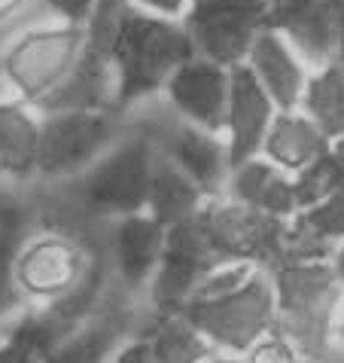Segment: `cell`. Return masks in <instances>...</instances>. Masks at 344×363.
<instances>
[{
    "instance_id": "obj_29",
    "label": "cell",
    "mask_w": 344,
    "mask_h": 363,
    "mask_svg": "<svg viewBox=\"0 0 344 363\" xmlns=\"http://www.w3.org/2000/svg\"><path fill=\"white\" fill-rule=\"evenodd\" d=\"M37 16H43L40 0H0V40Z\"/></svg>"
},
{
    "instance_id": "obj_8",
    "label": "cell",
    "mask_w": 344,
    "mask_h": 363,
    "mask_svg": "<svg viewBox=\"0 0 344 363\" xmlns=\"http://www.w3.org/2000/svg\"><path fill=\"white\" fill-rule=\"evenodd\" d=\"M198 223L219 263H250L265 272L277 263L283 232H287L283 220H275L226 196L207 199Z\"/></svg>"
},
{
    "instance_id": "obj_34",
    "label": "cell",
    "mask_w": 344,
    "mask_h": 363,
    "mask_svg": "<svg viewBox=\"0 0 344 363\" xmlns=\"http://www.w3.org/2000/svg\"><path fill=\"white\" fill-rule=\"evenodd\" d=\"M205 363H244V357H235V354H219V351H214Z\"/></svg>"
},
{
    "instance_id": "obj_5",
    "label": "cell",
    "mask_w": 344,
    "mask_h": 363,
    "mask_svg": "<svg viewBox=\"0 0 344 363\" xmlns=\"http://www.w3.org/2000/svg\"><path fill=\"white\" fill-rule=\"evenodd\" d=\"M98 275L92 250L58 226H28L13 259V287L25 308L62 306Z\"/></svg>"
},
{
    "instance_id": "obj_12",
    "label": "cell",
    "mask_w": 344,
    "mask_h": 363,
    "mask_svg": "<svg viewBox=\"0 0 344 363\" xmlns=\"http://www.w3.org/2000/svg\"><path fill=\"white\" fill-rule=\"evenodd\" d=\"M265 28L287 40L311 70L338 58L336 0H265Z\"/></svg>"
},
{
    "instance_id": "obj_28",
    "label": "cell",
    "mask_w": 344,
    "mask_h": 363,
    "mask_svg": "<svg viewBox=\"0 0 344 363\" xmlns=\"http://www.w3.org/2000/svg\"><path fill=\"white\" fill-rule=\"evenodd\" d=\"M95 4L98 0H40V13L49 18H58V22L86 28Z\"/></svg>"
},
{
    "instance_id": "obj_24",
    "label": "cell",
    "mask_w": 344,
    "mask_h": 363,
    "mask_svg": "<svg viewBox=\"0 0 344 363\" xmlns=\"http://www.w3.org/2000/svg\"><path fill=\"white\" fill-rule=\"evenodd\" d=\"M341 186H344V165L338 162V156L332 153V147L320 159H314L308 168H302L299 174H292V189H296L299 211L320 205L323 199L338 193Z\"/></svg>"
},
{
    "instance_id": "obj_1",
    "label": "cell",
    "mask_w": 344,
    "mask_h": 363,
    "mask_svg": "<svg viewBox=\"0 0 344 363\" xmlns=\"http://www.w3.org/2000/svg\"><path fill=\"white\" fill-rule=\"evenodd\" d=\"M192 55L195 49H192L183 22L147 16L131 6L110 49V65H113L116 79L113 110L125 119L134 107L159 98L174 70Z\"/></svg>"
},
{
    "instance_id": "obj_32",
    "label": "cell",
    "mask_w": 344,
    "mask_h": 363,
    "mask_svg": "<svg viewBox=\"0 0 344 363\" xmlns=\"http://www.w3.org/2000/svg\"><path fill=\"white\" fill-rule=\"evenodd\" d=\"M336 25H338V58L344 65V0H336Z\"/></svg>"
},
{
    "instance_id": "obj_10",
    "label": "cell",
    "mask_w": 344,
    "mask_h": 363,
    "mask_svg": "<svg viewBox=\"0 0 344 363\" xmlns=\"http://www.w3.org/2000/svg\"><path fill=\"white\" fill-rule=\"evenodd\" d=\"M217 263L219 259L210 250L198 217L186 220L180 226H171L165 232V250H161L153 284L147 290L149 306H153L156 315H171V311L183 308L198 290L201 278Z\"/></svg>"
},
{
    "instance_id": "obj_13",
    "label": "cell",
    "mask_w": 344,
    "mask_h": 363,
    "mask_svg": "<svg viewBox=\"0 0 344 363\" xmlns=\"http://www.w3.org/2000/svg\"><path fill=\"white\" fill-rule=\"evenodd\" d=\"M277 116L275 101L265 95L259 79L250 74L247 65L229 67V107H226V147L229 165L238 168L247 159L262 153L265 135Z\"/></svg>"
},
{
    "instance_id": "obj_14",
    "label": "cell",
    "mask_w": 344,
    "mask_h": 363,
    "mask_svg": "<svg viewBox=\"0 0 344 363\" xmlns=\"http://www.w3.org/2000/svg\"><path fill=\"white\" fill-rule=\"evenodd\" d=\"M159 153L171 159L207 199L226 196L231 165H229V147L222 135L205 132V128H195L177 119L171 125V132L159 140Z\"/></svg>"
},
{
    "instance_id": "obj_35",
    "label": "cell",
    "mask_w": 344,
    "mask_h": 363,
    "mask_svg": "<svg viewBox=\"0 0 344 363\" xmlns=\"http://www.w3.org/2000/svg\"><path fill=\"white\" fill-rule=\"evenodd\" d=\"M336 342H344V308L338 311V318H336Z\"/></svg>"
},
{
    "instance_id": "obj_20",
    "label": "cell",
    "mask_w": 344,
    "mask_h": 363,
    "mask_svg": "<svg viewBox=\"0 0 344 363\" xmlns=\"http://www.w3.org/2000/svg\"><path fill=\"white\" fill-rule=\"evenodd\" d=\"M205 205H207V196L201 193L171 159L159 153L156 168H153V184H149L147 214L153 217L159 226L171 229V226L186 223V220H195Z\"/></svg>"
},
{
    "instance_id": "obj_36",
    "label": "cell",
    "mask_w": 344,
    "mask_h": 363,
    "mask_svg": "<svg viewBox=\"0 0 344 363\" xmlns=\"http://www.w3.org/2000/svg\"><path fill=\"white\" fill-rule=\"evenodd\" d=\"M332 153H336V156H338V162L344 165V135H341L338 140H332Z\"/></svg>"
},
{
    "instance_id": "obj_21",
    "label": "cell",
    "mask_w": 344,
    "mask_h": 363,
    "mask_svg": "<svg viewBox=\"0 0 344 363\" xmlns=\"http://www.w3.org/2000/svg\"><path fill=\"white\" fill-rule=\"evenodd\" d=\"M125 339L128 318L122 311H95L46 357V363H110Z\"/></svg>"
},
{
    "instance_id": "obj_26",
    "label": "cell",
    "mask_w": 344,
    "mask_h": 363,
    "mask_svg": "<svg viewBox=\"0 0 344 363\" xmlns=\"http://www.w3.org/2000/svg\"><path fill=\"white\" fill-rule=\"evenodd\" d=\"M253 272H256V266L250 263H217L201 278L192 299H219L226 294H235V290H241L253 278Z\"/></svg>"
},
{
    "instance_id": "obj_3",
    "label": "cell",
    "mask_w": 344,
    "mask_h": 363,
    "mask_svg": "<svg viewBox=\"0 0 344 363\" xmlns=\"http://www.w3.org/2000/svg\"><path fill=\"white\" fill-rule=\"evenodd\" d=\"M275 287L277 324L302 360L326 363L336 342V318L341 311L344 290L332 263H296L268 269Z\"/></svg>"
},
{
    "instance_id": "obj_18",
    "label": "cell",
    "mask_w": 344,
    "mask_h": 363,
    "mask_svg": "<svg viewBox=\"0 0 344 363\" xmlns=\"http://www.w3.org/2000/svg\"><path fill=\"white\" fill-rule=\"evenodd\" d=\"M329 147H332V140L302 110H289V113L277 110L259 156H265L271 165H277L283 174L292 177L302 168H308L314 159H320Z\"/></svg>"
},
{
    "instance_id": "obj_27",
    "label": "cell",
    "mask_w": 344,
    "mask_h": 363,
    "mask_svg": "<svg viewBox=\"0 0 344 363\" xmlns=\"http://www.w3.org/2000/svg\"><path fill=\"white\" fill-rule=\"evenodd\" d=\"M244 363H302V354L283 333L271 330L268 336H262L256 345L247 351Z\"/></svg>"
},
{
    "instance_id": "obj_2",
    "label": "cell",
    "mask_w": 344,
    "mask_h": 363,
    "mask_svg": "<svg viewBox=\"0 0 344 363\" xmlns=\"http://www.w3.org/2000/svg\"><path fill=\"white\" fill-rule=\"evenodd\" d=\"M86 49V31L37 16L0 40V95L43 107Z\"/></svg>"
},
{
    "instance_id": "obj_31",
    "label": "cell",
    "mask_w": 344,
    "mask_h": 363,
    "mask_svg": "<svg viewBox=\"0 0 344 363\" xmlns=\"http://www.w3.org/2000/svg\"><path fill=\"white\" fill-rule=\"evenodd\" d=\"M110 363H159L153 348H149V339L140 333V336H128L122 345L116 348V354Z\"/></svg>"
},
{
    "instance_id": "obj_17",
    "label": "cell",
    "mask_w": 344,
    "mask_h": 363,
    "mask_svg": "<svg viewBox=\"0 0 344 363\" xmlns=\"http://www.w3.org/2000/svg\"><path fill=\"white\" fill-rule=\"evenodd\" d=\"M40 110L0 95V189L37 186Z\"/></svg>"
},
{
    "instance_id": "obj_25",
    "label": "cell",
    "mask_w": 344,
    "mask_h": 363,
    "mask_svg": "<svg viewBox=\"0 0 344 363\" xmlns=\"http://www.w3.org/2000/svg\"><path fill=\"white\" fill-rule=\"evenodd\" d=\"M292 220H296L299 226H305L308 232H314L317 238H323L326 245L338 247L344 241V186L338 193H332L329 199H323L320 205L299 211Z\"/></svg>"
},
{
    "instance_id": "obj_37",
    "label": "cell",
    "mask_w": 344,
    "mask_h": 363,
    "mask_svg": "<svg viewBox=\"0 0 344 363\" xmlns=\"http://www.w3.org/2000/svg\"><path fill=\"white\" fill-rule=\"evenodd\" d=\"M302 363H308V360H302Z\"/></svg>"
},
{
    "instance_id": "obj_22",
    "label": "cell",
    "mask_w": 344,
    "mask_h": 363,
    "mask_svg": "<svg viewBox=\"0 0 344 363\" xmlns=\"http://www.w3.org/2000/svg\"><path fill=\"white\" fill-rule=\"evenodd\" d=\"M299 110L329 140H338L344 135V65L341 62H329L317 70H311Z\"/></svg>"
},
{
    "instance_id": "obj_15",
    "label": "cell",
    "mask_w": 344,
    "mask_h": 363,
    "mask_svg": "<svg viewBox=\"0 0 344 363\" xmlns=\"http://www.w3.org/2000/svg\"><path fill=\"white\" fill-rule=\"evenodd\" d=\"M165 226L147 214H131L110 223V259L113 272L128 294L149 290L165 250Z\"/></svg>"
},
{
    "instance_id": "obj_4",
    "label": "cell",
    "mask_w": 344,
    "mask_h": 363,
    "mask_svg": "<svg viewBox=\"0 0 344 363\" xmlns=\"http://www.w3.org/2000/svg\"><path fill=\"white\" fill-rule=\"evenodd\" d=\"M156 156L159 140L149 128H125L92 168L62 189L74 196L83 214L98 220L113 223L131 214H144Z\"/></svg>"
},
{
    "instance_id": "obj_7",
    "label": "cell",
    "mask_w": 344,
    "mask_h": 363,
    "mask_svg": "<svg viewBox=\"0 0 344 363\" xmlns=\"http://www.w3.org/2000/svg\"><path fill=\"white\" fill-rule=\"evenodd\" d=\"M180 315L214 345V351L244 357L277 324L271 275L265 269H256L253 278L235 294L219 299H189Z\"/></svg>"
},
{
    "instance_id": "obj_6",
    "label": "cell",
    "mask_w": 344,
    "mask_h": 363,
    "mask_svg": "<svg viewBox=\"0 0 344 363\" xmlns=\"http://www.w3.org/2000/svg\"><path fill=\"white\" fill-rule=\"evenodd\" d=\"M122 116L113 110H49L40 113L37 184L67 186L88 171L122 135Z\"/></svg>"
},
{
    "instance_id": "obj_11",
    "label": "cell",
    "mask_w": 344,
    "mask_h": 363,
    "mask_svg": "<svg viewBox=\"0 0 344 363\" xmlns=\"http://www.w3.org/2000/svg\"><path fill=\"white\" fill-rule=\"evenodd\" d=\"M161 98L174 110L180 123H189L205 132H226V107H229V67H219L201 55L183 62L168 79Z\"/></svg>"
},
{
    "instance_id": "obj_30",
    "label": "cell",
    "mask_w": 344,
    "mask_h": 363,
    "mask_svg": "<svg viewBox=\"0 0 344 363\" xmlns=\"http://www.w3.org/2000/svg\"><path fill=\"white\" fill-rule=\"evenodd\" d=\"M128 6H134L137 13H147V16L183 22V16L189 9V0H128Z\"/></svg>"
},
{
    "instance_id": "obj_33",
    "label": "cell",
    "mask_w": 344,
    "mask_h": 363,
    "mask_svg": "<svg viewBox=\"0 0 344 363\" xmlns=\"http://www.w3.org/2000/svg\"><path fill=\"white\" fill-rule=\"evenodd\" d=\"M332 269H336V278H338V284L344 290V241L336 247V254H332Z\"/></svg>"
},
{
    "instance_id": "obj_19",
    "label": "cell",
    "mask_w": 344,
    "mask_h": 363,
    "mask_svg": "<svg viewBox=\"0 0 344 363\" xmlns=\"http://www.w3.org/2000/svg\"><path fill=\"white\" fill-rule=\"evenodd\" d=\"M113 98H116V79L110 58L92 52V49H83L74 70L43 101L40 113H49V110H113Z\"/></svg>"
},
{
    "instance_id": "obj_9",
    "label": "cell",
    "mask_w": 344,
    "mask_h": 363,
    "mask_svg": "<svg viewBox=\"0 0 344 363\" xmlns=\"http://www.w3.org/2000/svg\"><path fill=\"white\" fill-rule=\"evenodd\" d=\"M183 28L195 55L219 67L244 65L253 40L265 31V0H189Z\"/></svg>"
},
{
    "instance_id": "obj_16",
    "label": "cell",
    "mask_w": 344,
    "mask_h": 363,
    "mask_svg": "<svg viewBox=\"0 0 344 363\" xmlns=\"http://www.w3.org/2000/svg\"><path fill=\"white\" fill-rule=\"evenodd\" d=\"M244 65L250 67V74L259 79V86L265 89V95L275 101L277 110H283V113L299 110L308 77H311V67L302 62L296 55V49L277 31H268L265 28V31L253 40Z\"/></svg>"
},
{
    "instance_id": "obj_23",
    "label": "cell",
    "mask_w": 344,
    "mask_h": 363,
    "mask_svg": "<svg viewBox=\"0 0 344 363\" xmlns=\"http://www.w3.org/2000/svg\"><path fill=\"white\" fill-rule=\"evenodd\" d=\"M144 336L149 339V348L159 363H205L214 354V345L180 311L156 315L153 327Z\"/></svg>"
}]
</instances>
